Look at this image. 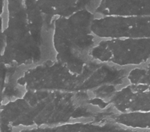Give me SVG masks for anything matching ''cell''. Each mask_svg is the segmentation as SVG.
<instances>
[{"instance_id":"cell-1","label":"cell","mask_w":150,"mask_h":132,"mask_svg":"<svg viewBox=\"0 0 150 132\" xmlns=\"http://www.w3.org/2000/svg\"><path fill=\"white\" fill-rule=\"evenodd\" d=\"M94 92L28 90L0 108V132L15 128L52 127L75 121L108 120L116 113Z\"/></svg>"},{"instance_id":"cell-2","label":"cell","mask_w":150,"mask_h":132,"mask_svg":"<svg viewBox=\"0 0 150 132\" xmlns=\"http://www.w3.org/2000/svg\"><path fill=\"white\" fill-rule=\"evenodd\" d=\"M131 69L93 60L83 72H75L56 60H49L25 69L18 83L26 91L95 92L108 86L129 84L127 75Z\"/></svg>"},{"instance_id":"cell-3","label":"cell","mask_w":150,"mask_h":132,"mask_svg":"<svg viewBox=\"0 0 150 132\" xmlns=\"http://www.w3.org/2000/svg\"><path fill=\"white\" fill-rule=\"evenodd\" d=\"M96 16L93 11L84 9L54 20L52 44L55 60L73 72H82L93 61L90 53L100 40L91 29Z\"/></svg>"},{"instance_id":"cell-4","label":"cell","mask_w":150,"mask_h":132,"mask_svg":"<svg viewBox=\"0 0 150 132\" xmlns=\"http://www.w3.org/2000/svg\"><path fill=\"white\" fill-rule=\"evenodd\" d=\"M2 62L9 66L31 67L44 62L31 33L24 0H6Z\"/></svg>"},{"instance_id":"cell-5","label":"cell","mask_w":150,"mask_h":132,"mask_svg":"<svg viewBox=\"0 0 150 132\" xmlns=\"http://www.w3.org/2000/svg\"><path fill=\"white\" fill-rule=\"evenodd\" d=\"M90 56L120 67L139 66L150 61V38L100 39Z\"/></svg>"},{"instance_id":"cell-6","label":"cell","mask_w":150,"mask_h":132,"mask_svg":"<svg viewBox=\"0 0 150 132\" xmlns=\"http://www.w3.org/2000/svg\"><path fill=\"white\" fill-rule=\"evenodd\" d=\"M91 29L100 39L150 38V16H96Z\"/></svg>"},{"instance_id":"cell-7","label":"cell","mask_w":150,"mask_h":132,"mask_svg":"<svg viewBox=\"0 0 150 132\" xmlns=\"http://www.w3.org/2000/svg\"><path fill=\"white\" fill-rule=\"evenodd\" d=\"M18 132H150L125 127L110 120L103 121H75L52 127L22 128Z\"/></svg>"},{"instance_id":"cell-8","label":"cell","mask_w":150,"mask_h":132,"mask_svg":"<svg viewBox=\"0 0 150 132\" xmlns=\"http://www.w3.org/2000/svg\"><path fill=\"white\" fill-rule=\"evenodd\" d=\"M96 16H150V0H99Z\"/></svg>"},{"instance_id":"cell-9","label":"cell","mask_w":150,"mask_h":132,"mask_svg":"<svg viewBox=\"0 0 150 132\" xmlns=\"http://www.w3.org/2000/svg\"><path fill=\"white\" fill-rule=\"evenodd\" d=\"M39 11L54 21L57 17H66L84 9L93 11L99 0H35Z\"/></svg>"},{"instance_id":"cell-10","label":"cell","mask_w":150,"mask_h":132,"mask_svg":"<svg viewBox=\"0 0 150 132\" xmlns=\"http://www.w3.org/2000/svg\"><path fill=\"white\" fill-rule=\"evenodd\" d=\"M29 67L14 66L0 62V108L11 101L24 96L27 92L18 80Z\"/></svg>"},{"instance_id":"cell-11","label":"cell","mask_w":150,"mask_h":132,"mask_svg":"<svg viewBox=\"0 0 150 132\" xmlns=\"http://www.w3.org/2000/svg\"><path fill=\"white\" fill-rule=\"evenodd\" d=\"M6 0H0V33H2L5 27L6 18Z\"/></svg>"}]
</instances>
